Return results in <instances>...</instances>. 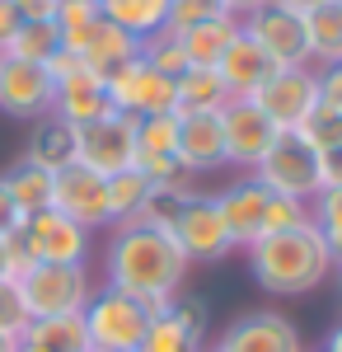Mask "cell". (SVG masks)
<instances>
[{"instance_id": "1", "label": "cell", "mask_w": 342, "mask_h": 352, "mask_svg": "<svg viewBox=\"0 0 342 352\" xmlns=\"http://www.w3.org/2000/svg\"><path fill=\"white\" fill-rule=\"evenodd\" d=\"M187 272H192V263L183 258V249H179L169 226L146 221V217L108 226L104 287H117L127 296L146 300L150 310H164L174 296H183Z\"/></svg>"}, {"instance_id": "2", "label": "cell", "mask_w": 342, "mask_h": 352, "mask_svg": "<svg viewBox=\"0 0 342 352\" xmlns=\"http://www.w3.org/2000/svg\"><path fill=\"white\" fill-rule=\"evenodd\" d=\"M239 254L249 263V277L272 296H310L328 277H338L333 254H328L323 235L315 230V221L300 226V230H282V235H258Z\"/></svg>"}, {"instance_id": "3", "label": "cell", "mask_w": 342, "mask_h": 352, "mask_svg": "<svg viewBox=\"0 0 342 352\" xmlns=\"http://www.w3.org/2000/svg\"><path fill=\"white\" fill-rule=\"evenodd\" d=\"M150 305L127 296L117 287H94V296L84 305V333L94 352H141V338L150 329Z\"/></svg>"}, {"instance_id": "4", "label": "cell", "mask_w": 342, "mask_h": 352, "mask_svg": "<svg viewBox=\"0 0 342 352\" xmlns=\"http://www.w3.org/2000/svg\"><path fill=\"white\" fill-rule=\"evenodd\" d=\"M28 320H52V315H84L94 296L89 263H33L19 277Z\"/></svg>"}, {"instance_id": "5", "label": "cell", "mask_w": 342, "mask_h": 352, "mask_svg": "<svg viewBox=\"0 0 342 352\" xmlns=\"http://www.w3.org/2000/svg\"><path fill=\"white\" fill-rule=\"evenodd\" d=\"M253 179L277 197H295V202H315L323 192V155L295 132H282L272 141L263 164L253 169Z\"/></svg>"}, {"instance_id": "6", "label": "cell", "mask_w": 342, "mask_h": 352, "mask_svg": "<svg viewBox=\"0 0 342 352\" xmlns=\"http://www.w3.org/2000/svg\"><path fill=\"white\" fill-rule=\"evenodd\" d=\"M169 230H174V240H179L187 263H220V258L235 254V240H230L225 217H220V207H216V192L192 188L183 202H179Z\"/></svg>"}, {"instance_id": "7", "label": "cell", "mask_w": 342, "mask_h": 352, "mask_svg": "<svg viewBox=\"0 0 342 352\" xmlns=\"http://www.w3.org/2000/svg\"><path fill=\"white\" fill-rule=\"evenodd\" d=\"M239 28L267 52V61L282 71V66H310V33H305V14L290 10V5H277L267 0L258 10H249Z\"/></svg>"}, {"instance_id": "8", "label": "cell", "mask_w": 342, "mask_h": 352, "mask_svg": "<svg viewBox=\"0 0 342 352\" xmlns=\"http://www.w3.org/2000/svg\"><path fill=\"white\" fill-rule=\"evenodd\" d=\"M76 164L104 174V179L132 169L136 164V118L113 109V113H104V118L76 127Z\"/></svg>"}, {"instance_id": "9", "label": "cell", "mask_w": 342, "mask_h": 352, "mask_svg": "<svg viewBox=\"0 0 342 352\" xmlns=\"http://www.w3.org/2000/svg\"><path fill=\"white\" fill-rule=\"evenodd\" d=\"M220 132H225V169L235 174H253L272 151V141L282 136L253 99H230L220 109Z\"/></svg>"}, {"instance_id": "10", "label": "cell", "mask_w": 342, "mask_h": 352, "mask_svg": "<svg viewBox=\"0 0 342 352\" xmlns=\"http://www.w3.org/2000/svg\"><path fill=\"white\" fill-rule=\"evenodd\" d=\"M52 212L71 217L76 226H84L89 235H94V230H108V226H113V212H108V179L71 160L66 169L52 174Z\"/></svg>"}, {"instance_id": "11", "label": "cell", "mask_w": 342, "mask_h": 352, "mask_svg": "<svg viewBox=\"0 0 342 352\" xmlns=\"http://www.w3.org/2000/svg\"><path fill=\"white\" fill-rule=\"evenodd\" d=\"M253 104L272 118L277 132H295V127L315 113V104H319L315 66H282V71H272V76L258 85Z\"/></svg>"}, {"instance_id": "12", "label": "cell", "mask_w": 342, "mask_h": 352, "mask_svg": "<svg viewBox=\"0 0 342 352\" xmlns=\"http://www.w3.org/2000/svg\"><path fill=\"white\" fill-rule=\"evenodd\" d=\"M108 104L127 118H155V113H179L174 109V80L159 76L155 66H146L141 56H132L127 66H117L108 76Z\"/></svg>"}, {"instance_id": "13", "label": "cell", "mask_w": 342, "mask_h": 352, "mask_svg": "<svg viewBox=\"0 0 342 352\" xmlns=\"http://www.w3.org/2000/svg\"><path fill=\"white\" fill-rule=\"evenodd\" d=\"M220 352H305V338L290 315L282 310H244L220 329V338L211 343Z\"/></svg>"}, {"instance_id": "14", "label": "cell", "mask_w": 342, "mask_h": 352, "mask_svg": "<svg viewBox=\"0 0 342 352\" xmlns=\"http://www.w3.org/2000/svg\"><path fill=\"white\" fill-rule=\"evenodd\" d=\"M19 235H24V244L33 249L38 263H89V244H94V235H89L84 226H76L71 217L52 212V207L24 217Z\"/></svg>"}, {"instance_id": "15", "label": "cell", "mask_w": 342, "mask_h": 352, "mask_svg": "<svg viewBox=\"0 0 342 352\" xmlns=\"http://www.w3.org/2000/svg\"><path fill=\"white\" fill-rule=\"evenodd\" d=\"M207 348V305L197 296H174L150 315L141 352H202Z\"/></svg>"}, {"instance_id": "16", "label": "cell", "mask_w": 342, "mask_h": 352, "mask_svg": "<svg viewBox=\"0 0 342 352\" xmlns=\"http://www.w3.org/2000/svg\"><path fill=\"white\" fill-rule=\"evenodd\" d=\"M52 99H56V85L47 76V66L0 56V113L19 118V122H38V118L52 113Z\"/></svg>"}, {"instance_id": "17", "label": "cell", "mask_w": 342, "mask_h": 352, "mask_svg": "<svg viewBox=\"0 0 342 352\" xmlns=\"http://www.w3.org/2000/svg\"><path fill=\"white\" fill-rule=\"evenodd\" d=\"M179 164L187 179H202L225 169V132H220V109L207 113H179Z\"/></svg>"}, {"instance_id": "18", "label": "cell", "mask_w": 342, "mask_h": 352, "mask_svg": "<svg viewBox=\"0 0 342 352\" xmlns=\"http://www.w3.org/2000/svg\"><path fill=\"white\" fill-rule=\"evenodd\" d=\"M61 47H71V52H76L94 76H104V80L117 71V66H127L132 56H141V43H136L132 33H122L117 24H108V19H94L89 28L61 38Z\"/></svg>"}, {"instance_id": "19", "label": "cell", "mask_w": 342, "mask_h": 352, "mask_svg": "<svg viewBox=\"0 0 342 352\" xmlns=\"http://www.w3.org/2000/svg\"><path fill=\"white\" fill-rule=\"evenodd\" d=\"M267 197H272V192H267L253 174H239L230 188L216 192V207H220V217H225V230H230V240H235V254L249 249V244L263 235Z\"/></svg>"}, {"instance_id": "20", "label": "cell", "mask_w": 342, "mask_h": 352, "mask_svg": "<svg viewBox=\"0 0 342 352\" xmlns=\"http://www.w3.org/2000/svg\"><path fill=\"white\" fill-rule=\"evenodd\" d=\"M211 71L220 76V85H225V94H230V99H253V94H258V85H263L277 66H272L263 47L239 28V38L220 52V61H216Z\"/></svg>"}, {"instance_id": "21", "label": "cell", "mask_w": 342, "mask_h": 352, "mask_svg": "<svg viewBox=\"0 0 342 352\" xmlns=\"http://www.w3.org/2000/svg\"><path fill=\"white\" fill-rule=\"evenodd\" d=\"M104 113H113L104 76H94V71L84 66V71H76V76L56 80L52 118H61L66 127H84V122H94V118H104Z\"/></svg>"}, {"instance_id": "22", "label": "cell", "mask_w": 342, "mask_h": 352, "mask_svg": "<svg viewBox=\"0 0 342 352\" xmlns=\"http://www.w3.org/2000/svg\"><path fill=\"white\" fill-rule=\"evenodd\" d=\"M24 160L38 164V169H47V174L66 169V164L76 160V127H66L52 113L38 118V122H33V136H28V146H24Z\"/></svg>"}, {"instance_id": "23", "label": "cell", "mask_w": 342, "mask_h": 352, "mask_svg": "<svg viewBox=\"0 0 342 352\" xmlns=\"http://www.w3.org/2000/svg\"><path fill=\"white\" fill-rule=\"evenodd\" d=\"M235 38H239V19L235 14H216V19H202V24H192V28L179 33L187 66H216L220 52H225Z\"/></svg>"}, {"instance_id": "24", "label": "cell", "mask_w": 342, "mask_h": 352, "mask_svg": "<svg viewBox=\"0 0 342 352\" xmlns=\"http://www.w3.org/2000/svg\"><path fill=\"white\" fill-rule=\"evenodd\" d=\"M0 184L10 192V202L19 207V217H33V212H47L52 207V174L38 169V164H28L24 155L0 174Z\"/></svg>"}, {"instance_id": "25", "label": "cell", "mask_w": 342, "mask_h": 352, "mask_svg": "<svg viewBox=\"0 0 342 352\" xmlns=\"http://www.w3.org/2000/svg\"><path fill=\"white\" fill-rule=\"evenodd\" d=\"M38 352H89V333H84V315H52V320H28L24 338Z\"/></svg>"}, {"instance_id": "26", "label": "cell", "mask_w": 342, "mask_h": 352, "mask_svg": "<svg viewBox=\"0 0 342 352\" xmlns=\"http://www.w3.org/2000/svg\"><path fill=\"white\" fill-rule=\"evenodd\" d=\"M104 19L117 24L122 33H132L136 43L164 33L169 24V0H104Z\"/></svg>"}, {"instance_id": "27", "label": "cell", "mask_w": 342, "mask_h": 352, "mask_svg": "<svg viewBox=\"0 0 342 352\" xmlns=\"http://www.w3.org/2000/svg\"><path fill=\"white\" fill-rule=\"evenodd\" d=\"M225 104H230V94H225V85L211 66H187L174 80V109L179 113H207V109H225Z\"/></svg>"}, {"instance_id": "28", "label": "cell", "mask_w": 342, "mask_h": 352, "mask_svg": "<svg viewBox=\"0 0 342 352\" xmlns=\"http://www.w3.org/2000/svg\"><path fill=\"white\" fill-rule=\"evenodd\" d=\"M305 33H310V66H333L342 61V0H328L305 14Z\"/></svg>"}, {"instance_id": "29", "label": "cell", "mask_w": 342, "mask_h": 352, "mask_svg": "<svg viewBox=\"0 0 342 352\" xmlns=\"http://www.w3.org/2000/svg\"><path fill=\"white\" fill-rule=\"evenodd\" d=\"M150 192H155V184L141 174V169H122V174H113L108 179V212H113V226L117 221H132L146 212V202H150Z\"/></svg>"}, {"instance_id": "30", "label": "cell", "mask_w": 342, "mask_h": 352, "mask_svg": "<svg viewBox=\"0 0 342 352\" xmlns=\"http://www.w3.org/2000/svg\"><path fill=\"white\" fill-rule=\"evenodd\" d=\"M174 151H179V113L136 118V160H169Z\"/></svg>"}, {"instance_id": "31", "label": "cell", "mask_w": 342, "mask_h": 352, "mask_svg": "<svg viewBox=\"0 0 342 352\" xmlns=\"http://www.w3.org/2000/svg\"><path fill=\"white\" fill-rule=\"evenodd\" d=\"M56 47H61V28H56L52 19H24L5 56H14V61H33V66H47Z\"/></svg>"}, {"instance_id": "32", "label": "cell", "mask_w": 342, "mask_h": 352, "mask_svg": "<svg viewBox=\"0 0 342 352\" xmlns=\"http://www.w3.org/2000/svg\"><path fill=\"white\" fill-rule=\"evenodd\" d=\"M310 207H315V230L333 254V268L342 272V188H323Z\"/></svg>"}, {"instance_id": "33", "label": "cell", "mask_w": 342, "mask_h": 352, "mask_svg": "<svg viewBox=\"0 0 342 352\" xmlns=\"http://www.w3.org/2000/svg\"><path fill=\"white\" fill-rule=\"evenodd\" d=\"M141 61H146V66H155L159 76H169V80H179V76L187 71L183 43H179V33H169V28L141 43Z\"/></svg>"}, {"instance_id": "34", "label": "cell", "mask_w": 342, "mask_h": 352, "mask_svg": "<svg viewBox=\"0 0 342 352\" xmlns=\"http://www.w3.org/2000/svg\"><path fill=\"white\" fill-rule=\"evenodd\" d=\"M295 136L300 141H310L319 155L323 151H333V146H342V113L338 109H323V104H315V113L295 127Z\"/></svg>"}, {"instance_id": "35", "label": "cell", "mask_w": 342, "mask_h": 352, "mask_svg": "<svg viewBox=\"0 0 342 352\" xmlns=\"http://www.w3.org/2000/svg\"><path fill=\"white\" fill-rule=\"evenodd\" d=\"M315 221V207L310 202H295V197H267V212H263V235H282V230H300Z\"/></svg>"}, {"instance_id": "36", "label": "cell", "mask_w": 342, "mask_h": 352, "mask_svg": "<svg viewBox=\"0 0 342 352\" xmlns=\"http://www.w3.org/2000/svg\"><path fill=\"white\" fill-rule=\"evenodd\" d=\"M216 14H230L225 0H169V33H183V28L202 24V19H216ZM239 19V14H235Z\"/></svg>"}, {"instance_id": "37", "label": "cell", "mask_w": 342, "mask_h": 352, "mask_svg": "<svg viewBox=\"0 0 342 352\" xmlns=\"http://www.w3.org/2000/svg\"><path fill=\"white\" fill-rule=\"evenodd\" d=\"M94 19H104V0H56V10H52V24L61 28V38L89 28Z\"/></svg>"}, {"instance_id": "38", "label": "cell", "mask_w": 342, "mask_h": 352, "mask_svg": "<svg viewBox=\"0 0 342 352\" xmlns=\"http://www.w3.org/2000/svg\"><path fill=\"white\" fill-rule=\"evenodd\" d=\"M24 329H28L24 292H19V282L0 277V333H14V338H24Z\"/></svg>"}, {"instance_id": "39", "label": "cell", "mask_w": 342, "mask_h": 352, "mask_svg": "<svg viewBox=\"0 0 342 352\" xmlns=\"http://www.w3.org/2000/svg\"><path fill=\"white\" fill-rule=\"evenodd\" d=\"M315 85H319V104L342 113V61H333V66H315Z\"/></svg>"}, {"instance_id": "40", "label": "cell", "mask_w": 342, "mask_h": 352, "mask_svg": "<svg viewBox=\"0 0 342 352\" xmlns=\"http://www.w3.org/2000/svg\"><path fill=\"white\" fill-rule=\"evenodd\" d=\"M19 24H24V14H19V10H14L10 0H0V56L10 52V43H14Z\"/></svg>"}, {"instance_id": "41", "label": "cell", "mask_w": 342, "mask_h": 352, "mask_svg": "<svg viewBox=\"0 0 342 352\" xmlns=\"http://www.w3.org/2000/svg\"><path fill=\"white\" fill-rule=\"evenodd\" d=\"M19 226H24V217H19V207L10 202V192H5V184H0V240H10Z\"/></svg>"}, {"instance_id": "42", "label": "cell", "mask_w": 342, "mask_h": 352, "mask_svg": "<svg viewBox=\"0 0 342 352\" xmlns=\"http://www.w3.org/2000/svg\"><path fill=\"white\" fill-rule=\"evenodd\" d=\"M323 188H342V146L323 151Z\"/></svg>"}, {"instance_id": "43", "label": "cell", "mask_w": 342, "mask_h": 352, "mask_svg": "<svg viewBox=\"0 0 342 352\" xmlns=\"http://www.w3.org/2000/svg\"><path fill=\"white\" fill-rule=\"evenodd\" d=\"M24 19H52V10H56V0H10Z\"/></svg>"}, {"instance_id": "44", "label": "cell", "mask_w": 342, "mask_h": 352, "mask_svg": "<svg viewBox=\"0 0 342 352\" xmlns=\"http://www.w3.org/2000/svg\"><path fill=\"white\" fill-rule=\"evenodd\" d=\"M319 352H342V320L328 329V338H323V348H319Z\"/></svg>"}, {"instance_id": "45", "label": "cell", "mask_w": 342, "mask_h": 352, "mask_svg": "<svg viewBox=\"0 0 342 352\" xmlns=\"http://www.w3.org/2000/svg\"><path fill=\"white\" fill-rule=\"evenodd\" d=\"M225 5H230V14H239V19H244L249 10H258V5H267V0H225Z\"/></svg>"}, {"instance_id": "46", "label": "cell", "mask_w": 342, "mask_h": 352, "mask_svg": "<svg viewBox=\"0 0 342 352\" xmlns=\"http://www.w3.org/2000/svg\"><path fill=\"white\" fill-rule=\"evenodd\" d=\"M277 5H290V10H300V14H310L319 5H328V0H277Z\"/></svg>"}, {"instance_id": "47", "label": "cell", "mask_w": 342, "mask_h": 352, "mask_svg": "<svg viewBox=\"0 0 342 352\" xmlns=\"http://www.w3.org/2000/svg\"><path fill=\"white\" fill-rule=\"evenodd\" d=\"M0 352H19V338L14 333H0Z\"/></svg>"}, {"instance_id": "48", "label": "cell", "mask_w": 342, "mask_h": 352, "mask_svg": "<svg viewBox=\"0 0 342 352\" xmlns=\"http://www.w3.org/2000/svg\"><path fill=\"white\" fill-rule=\"evenodd\" d=\"M0 277H5V240H0Z\"/></svg>"}, {"instance_id": "49", "label": "cell", "mask_w": 342, "mask_h": 352, "mask_svg": "<svg viewBox=\"0 0 342 352\" xmlns=\"http://www.w3.org/2000/svg\"><path fill=\"white\" fill-rule=\"evenodd\" d=\"M19 352H38V348H28V343H19Z\"/></svg>"}, {"instance_id": "50", "label": "cell", "mask_w": 342, "mask_h": 352, "mask_svg": "<svg viewBox=\"0 0 342 352\" xmlns=\"http://www.w3.org/2000/svg\"><path fill=\"white\" fill-rule=\"evenodd\" d=\"M202 352H220V348H202Z\"/></svg>"}]
</instances>
